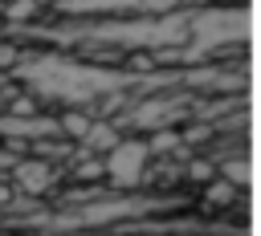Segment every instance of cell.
Masks as SVG:
<instances>
[{
    "mask_svg": "<svg viewBox=\"0 0 261 236\" xmlns=\"http://www.w3.org/2000/svg\"><path fill=\"white\" fill-rule=\"evenodd\" d=\"M147 142H139V138H130V142H118L114 151H110V159H106V175L118 183V187H130V183H139L143 179V167H147Z\"/></svg>",
    "mask_w": 261,
    "mask_h": 236,
    "instance_id": "6da1fadb",
    "label": "cell"
}]
</instances>
